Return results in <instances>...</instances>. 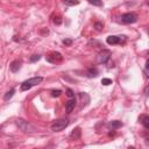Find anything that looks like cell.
<instances>
[{"label": "cell", "instance_id": "6da1fadb", "mask_svg": "<svg viewBox=\"0 0 149 149\" xmlns=\"http://www.w3.org/2000/svg\"><path fill=\"white\" fill-rule=\"evenodd\" d=\"M42 80H43V77H41V76H36V77L29 78V79L24 80V81L21 84V86H20V87H21V91H28V90H30L31 87H34V86L41 84Z\"/></svg>", "mask_w": 149, "mask_h": 149}, {"label": "cell", "instance_id": "7a4b0ae2", "mask_svg": "<svg viewBox=\"0 0 149 149\" xmlns=\"http://www.w3.org/2000/svg\"><path fill=\"white\" fill-rule=\"evenodd\" d=\"M15 123L19 127V129L21 132H23V133H33V132H35V127L31 123H29L28 121L23 120V119H16Z\"/></svg>", "mask_w": 149, "mask_h": 149}, {"label": "cell", "instance_id": "3957f363", "mask_svg": "<svg viewBox=\"0 0 149 149\" xmlns=\"http://www.w3.org/2000/svg\"><path fill=\"white\" fill-rule=\"evenodd\" d=\"M70 121L68 119H57L54 121V123L51 125V130L52 132H61L63 129H65L68 126H69Z\"/></svg>", "mask_w": 149, "mask_h": 149}, {"label": "cell", "instance_id": "277c9868", "mask_svg": "<svg viewBox=\"0 0 149 149\" xmlns=\"http://www.w3.org/2000/svg\"><path fill=\"white\" fill-rule=\"evenodd\" d=\"M111 51L109 50H107V49H104V50H101L99 54H98V56H97V63H99V64H105V63H107L108 62V59L111 58Z\"/></svg>", "mask_w": 149, "mask_h": 149}, {"label": "cell", "instance_id": "5b68a950", "mask_svg": "<svg viewBox=\"0 0 149 149\" xmlns=\"http://www.w3.org/2000/svg\"><path fill=\"white\" fill-rule=\"evenodd\" d=\"M121 21L123 23H135L137 21V15L135 13H125L121 15Z\"/></svg>", "mask_w": 149, "mask_h": 149}, {"label": "cell", "instance_id": "8992f818", "mask_svg": "<svg viewBox=\"0 0 149 149\" xmlns=\"http://www.w3.org/2000/svg\"><path fill=\"white\" fill-rule=\"evenodd\" d=\"M45 59L49 62V63H59L62 59H63V56H62V54L61 52H56V51H54V52H50L47 57H45Z\"/></svg>", "mask_w": 149, "mask_h": 149}, {"label": "cell", "instance_id": "52a82bcc", "mask_svg": "<svg viewBox=\"0 0 149 149\" xmlns=\"http://www.w3.org/2000/svg\"><path fill=\"white\" fill-rule=\"evenodd\" d=\"M121 37H122V36L109 35V36L106 38V42H107L109 45H113V44H118V43H121Z\"/></svg>", "mask_w": 149, "mask_h": 149}, {"label": "cell", "instance_id": "ba28073f", "mask_svg": "<svg viewBox=\"0 0 149 149\" xmlns=\"http://www.w3.org/2000/svg\"><path fill=\"white\" fill-rule=\"evenodd\" d=\"M74 106H76V99H74V97H73V98H70V99L65 102V109H66V113H71V112L73 111Z\"/></svg>", "mask_w": 149, "mask_h": 149}, {"label": "cell", "instance_id": "9c48e42d", "mask_svg": "<svg viewBox=\"0 0 149 149\" xmlns=\"http://www.w3.org/2000/svg\"><path fill=\"white\" fill-rule=\"evenodd\" d=\"M9 69H10V71L12 72H17L20 69H21V61H13L12 63H10V65H9Z\"/></svg>", "mask_w": 149, "mask_h": 149}, {"label": "cell", "instance_id": "30bf717a", "mask_svg": "<svg viewBox=\"0 0 149 149\" xmlns=\"http://www.w3.org/2000/svg\"><path fill=\"white\" fill-rule=\"evenodd\" d=\"M98 70L95 69V68H90V69H87V71H86V76L88 77V78H95L97 76H98Z\"/></svg>", "mask_w": 149, "mask_h": 149}, {"label": "cell", "instance_id": "8fae6325", "mask_svg": "<svg viewBox=\"0 0 149 149\" xmlns=\"http://www.w3.org/2000/svg\"><path fill=\"white\" fill-rule=\"evenodd\" d=\"M139 120L141 121V123L146 129H149V115H141Z\"/></svg>", "mask_w": 149, "mask_h": 149}, {"label": "cell", "instance_id": "7c38bea8", "mask_svg": "<svg viewBox=\"0 0 149 149\" xmlns=\"http://www.w3.org/2000/svg\"><path fill=\"white\" fill-rule=\"evenodd\" d=\"M109 127H111L112 129H118V128L122 127V122H121V121H118V120L111 121V122H109Z\"/></svg>", "mask_w": 149, "mask_h": 149}, {"label": "cell", "instance_id": "4fadbf2b", "mask_svg": "<svg viewBox=\"0 0 149 149\" xmlns=\"http://www.w3.org/2000/svg\"><path fill=\"white\" fill-rule=\"evenodd\" d=\"M14 93H15V88H10L8 92L5 93V95H3V100H5V101H8V100L14 95Z\"/></svg>", "mask_w": 149, "mask_h": 149}, {"label": "cell", "instance_id": "5bb4252c", "mask_svg": "<svg viewBox=\"0 0 149 149\" xmlns=\"http://www.w3.org/2000/svg\"><path fill=\"white\" fill-rule=\"evenodd\" d=\"M66 6H74L79 3V0H62Z\"/></svg>", "mask_w": 149, "mask_h": 149}, {"label": "cell", "instance_id": "9a60e30c", "mask_svg": "<svg viewBox=\"0 0 149 149\" xmlns=\"http://www.w3.org/2000/svg\"><path fill=\"white\" fill-rule=\"evenodd\" d=\"M80 136V128H76L72 133H71V137H74V139H78Z\"/></svg>", "mask_w": 149, "mask_h": 149}, {"label": "cell", "instance_id": "2e32d148", "mask_svg": "<svg viewBox=\"0 0 149 149\" xmlns=\"http://www.w3.org/2000/svg\"><path fill=\"white\" fill-rule=\"evenodd\" d=\"M102 28H104V23H102V22H95V23H94V29H95L97 31H101Z\"/></svg>", "mask_w": 149, "mask_h": 149}, {"label": "cell", "instance_id": "e0dca14e", "mask_svg": "<svg viewBox=\"0 0 149 149\" xmlns=\"http://www.w3.org/2000/svg\"><path fill=\"white\" fill-rule=\"evenodd\" d=\"M101 84L105 85V86H107V85L112 84V79H109V78H102L101 79Z\"/></svg>", "mask_w": 149, "mask_h": 149}, {"label": "cell", "instance_id": "ac0fdd59", "mask_svg": "<svg viewBox=\"0 0 149 149\" xmlns=\"http://www.w3.org/2000/svg\"><path fill=\"white\" fill-rule=\"evenodd\" d=\"M61 94H62V91H61V90H52V91H51V95H52L54 98L59 97Z\"/></svg>", "mask_w": 149, "mask_h": 149}, {"label": "cell", "instance_id": "d6986e66", "mask_svg": "<svg viewBox=\"0 0 149 149\" xmlns=\"http://www.w3.org/2000/svg\"><path fill=\"white\" fill-rule=\"evenodd\" d=\"M40 58H41V55H33V56L29 58V61H30L31 63H34V62H37Z\"/></svg>", "mask_w": 149, "mask_h": 149}, {"label": "cell", "instance_id": "ffe728a7", "mask_svg": "<svg viewBox=\"0 0 149 149\" xmlns=\"http://www.w3.org/2000/svg\"><path fill=\"white\" fill-rule=\"evenodd\" d=\"M87 1L94 6H101V0H87Z\"/></svg>", "mask_w": 149, "mask_h": 149}, {"label": "cell", "instance_id": "44dd1931", "mask_svg": "<svg viewBox=\"0 0 149 149\" xmlns=\"http://www.w3.org/2000/svg\"><path fill=\"white\" fill-rule=\"evenodd\" d=\"M54 23H55V24H61V23H62V19H61L59 15L55 16V19H54Z\"/></svg>", "mask_w": 149, "mask_h": 149}, {"label": "cell", "instance_id": "7402d4cb", "mask_svg": "<svg viewBox=\"0 0 149 149\" xmlns=\"http://www.w3.org/2000/svg\"><path fill=\"white\" fill-rule=\"evenodd\" d=\"M66 95H68L69 98H73V97H74V93H73V91H72L71 88H68V90H66Z\"/></svg>", "mask_w": 149, "mask_h": 149}, {"label": "cell", "instance_id": "603a6c76", "mask_svg": "<svg viewBox=\"0 0 149 149\" xmlns=\"http://www.w3.org/2000/svg\"><path fill=\"white\" fill-rule=\"evenodd\" d=\"M143 93H144V95H146V97H149V84H148V85L144 87Z\"/></svg>", "mask_w": 149, "mask_h": 149}, {"label": "cell", "instance_id": "cb8c5ba5", "mask_svg": "<svg viewBox=\"0 0 149 149\" xmlns=\"http://www.w3.org/2000/svg\"><path fill=\"white\" fill-rule=\"evenodd\" d=\"M63 43H64L65 45H70V44L72 43V40H70V38H65V40H63Z\"/></svg>", "mask_w": 149, "mask_h": 149}, {"label": "cell", "instance_id": "d4e9b609", "mask_svg": "<svg viewBox=\"0 0 149 149\" xmlns=\"http://www.w3.org/2000/svg\"><path fill=\"white\" fill-rule=\"evenodd\" d=\"M146 69L147 70H149V58L147 59V62H146Z\"/></svg>", "mask_w": 149, "mask_h": 149}, {"label": "cell", "instance_id": "484cf974", "mask_svg": "<svg viewBox=\"0 0 149 149\" xmlns=\"http://www.w3.org/2000/svg\"><path fill=\"white\" fill-rule=\"evenodd\" d=\"M144 143H146L147 146H149V137H148V139H146V141H144Z\"/></svg>", "mask_w": 149, "mask_h": 149}, {"label": "cell", "instance_id": "4316f807", "mask_svg": "<svg viewBox=\"0 0 149 149\" xmlns=\"http://www.w3.org/2000/svg\"><path fill=\"white\" fill-rule=\"evenodd\" d=\"M148 34H149V29H148Z\"/></svg>", "mask_w": 149, "mask_h": 149}]
</instances>
